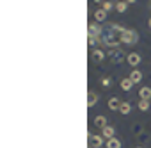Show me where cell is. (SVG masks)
Masks as SVG:
<instances>
[{"instance_id": "24", "label": "cell", "mask_w": 151, "mask_h": 148, "mask_svg": "<svg viewBox=\"0 0 151 148\" xmlns=\"http://www.w3.org/2000/svg\"><path fill=\"white\" fill-rule=\"evenodd\" d=\"M149 9H151V2H149Z\"/></svg>"}, {"instance_id": "5", "label": "cell", "mask_w": 151, "mask_h": 148, "mask_svg": "<svg viewBox=\"0 0 151 148\" xmlns=\"http://www.w3.org/2000/svg\"><path fill=\"white\" fill-rule=\"evenodd\" d=\"M101 32H103V27H100V25H96V23H91V25H89V36H91V38L101 39Z\"/></svg>"}, {"instance_id": "15", "label": "cell", "mask_w": 151, "mask_h": 148, "mask_svg": "<svg viewBox=\"0 0 151 148\" xmlns=\"http://www.w3.org/2000/svg\"><path fill=\"white\" fill-rule=\"evenodd\" d=\"M91 57H93V61H103V57H105V54H103L101 50H93V54H91Z\"/></svg>"}, {"instance_id": "6", "label": "cell", "mask_w": 151, "mask_h": 148, "mask_svg": "<svg viewBox=\"0 0 151 148\" xmlns=\"http://www.w3.org/2000/svg\"><path fill=\"white\" fill-rule=\"evenodd\" d=\"M96 102H98V93H94L93 89L87 93V107H93V105H96Z\"/></svg>"}, {"instance_id": "18", "label": "cell", "mask_w": 151, "mask_h": 148, "mask_svg": "<svg viewBox=\"0 0 151 148\" xmlns=\"http://www.w3.org/2000/svg\"><path fill=\"white\" fill-rule=\"evenodd\" d=\"M116 9H117L119 13H124V11L128 9V2H117V4H116Z\"/></svg>"}, {"instance_id": "17", "label": "cell", "mask_w": 151, "mask_h": 148, "mask_svg": "<svg viewBox=\"0 0 151 148\" xmlns=\"http://www.w3.org/2000/svg\"><path fill=\"white\" fill-rule=\"evenodd\" d=\"M107 148H121V141L119 139H109L107 141Z\"/></svg>"}, {"instance_id": "2", "label": "cell", "mask_w": 151, "mask_h": 148, "mask_svg": "<svg viewBox=\"0 0 151 148\" xmlns=\"http://www.w3.org/2000/svg\"><path fill=\"white\" fill-rule=\"evenodd\" d=\"M137 41H139L137 30H133V29H124V32H123V43L133 46V45H137Z\"/></svg>"}, {"instance_id": "1", "label": "cell", "mask_w": 151, "mask_h": 148, "mask_svg": "<svg viewBox=\"0 0 151 148\" xmlns=\"http://www.w3.org/2000/svg\"><path fill=\"white\" fill-rule=\"evenodd\" d=\"M123 32H124V27H121L119 23H107L101 32V43L110 50L119 48L117 45L123 43Z\"/></svg>"}, {"instance_id": "23", "label": "cell", "mask_w": 151, "mask_h": 148, "mask_svg": "<svg viewBox=\"0 0 151 148\" xmlns=\"http://www.w3.org/2000/svg\"><path fill=\"white\" fill-rule=\"evenodd\" d=\"M135 148H142V146H135Z\"/></svg>"}, {"instance_id": "8", "label": "cell", "mask_w": 151, "mask_h": 148, "mask_svg": "<svg viewBox=\"0 0 151 148\" xmlns=\"http://www.w3.org/2000/svg\"><path fill=\"white\" fill-rule=\"evenodd\" d=\"M128 62H130L132 66H137V64H140V55H139V54H135V52L128 54Z\"/></svg>"}, {"instance_id": "22", "label": "cell", "mask_w": 151, "mask_h": 148, "mask_svg": "<svg viewBox=\"0 0 151 148\" xmlns=\"http://www.w3.org/2000/svg\"><path fill=\"white\" fill-rule=\"evenodd\" d=\"M147 27H149V29H151V18H149V20H147Z\"/></svg>"}, {"instance_id": "13", "label": "cell", "mask_w": 151, "mask_h": 148, "mask_svg": "<svg viewBox=\"0 0 151 148\" xmlns=\"http://www.w3.org/2000/svg\"><path fill=\"white\" fill-rule=\"evenodd\" d=\"M132 86H133V82H132V79H130V77L121 81V89H124V91H130V89H132Z\"/></svg>"}, {"instance_id": "14", "label": "cell", "mask_w": 151, "mask_h": 148, "mask_svg": "<svg viewBox=\"0 0 151 148\" xmlns=\"http://www.w3.org/2000/svg\"><path fill=\"white\" fill-rule=\"evenodd\" d=\"M114 127H110V125H107L105 128H103V136L107 137V139H114Z\"/></svg>"}, {"instance_id": "20", "label": "cell", "mask_w": 151, "mask_h": 148, "mask_svg": "<svg viewBox=\"0 0 151 148\" xmlns=\"http://www.w3.org/2000/svg\"><path fill=\"white\" fill-rule=\"evenodd\" d=\"M112 7H114L112 2H101V9H103V11H110Z\"/></svg>"}, {"instance_id": "16", "label": "cell", "mask_w": 151, "mask_h": 148, "mask_svg": "<svg viewBox=\"0 0 151 148\" xmlns=\"http://www.w3.org/2000/svg\"><path fill=\"white\" fill-rule=\"evenodd\" d=\"M132 111V105L128 104V102H121V107H119V112L121 114H128Z\"/></svg>"}, {"instance_id": "19", "label": "cell", "mask_w": 151, "mask_h": 148, "mask_svg": "<svg viewBox=\"0 0 151 148\" xmlns=\"http://www.w3.org/2000/svg\"><path fill=\"white\" fill-rule=\"evenodd\" d=\"M139 109L140 111H147L149 109V100H140L139 102Z\"/></svg>"}, {"instance_id": "9", "label": "cell", "mask_w": 151, "mask_h": 148, "mask_svg": "<svg viewBox=\"0 0 151 148\" xmlns=\"http://www.w3.org/2000/svg\"><path fill=\"white\" fill-rule=\"evenodd\" d=\"M139 96H140V100H149L151 98V88H140Z\"/></svg>"}, {"instance_id": "3", "label": "cell", "mask_w": 151, "mask_h": 148, "mask_svg": "<svg viewBox=\"0 0 151 148\" xmlns=\"http://www.w3.org/2000/svg\"><path fill=\"white\" fill-rule=\"evenodd\" d=\"M109 57H110V61L114 64H121L123 61H128V57H126V54H124L123 48H112L109 52Z\"/></svg>"}, {"instance_id": "7", "label": "cell", "mask_w": 151, "mask_h": 148, "mask_svg": "<svg viewBox=\"0 0 151 148\" xmlns=\"http://www.w3.org/2000/svg\"><path fill=\"white\" fill-rule=\"evenodd\" d=\"M119 107H121V100H119L117 96H112V98L109 100V109H110V111H119Z\"/></svg>"}, {"instance_id": "10", "label": "cell", "mask_w": 151, "mask_h": 148, "mask_svg": "<svg viewBox=\"0 0 151 148\" xmlns=\"http://www.w3.org/2000/svg\"><path fill=\"white\" fill-rule=\"evenodd\" d=\"M94 125L100 127V128H105V127H107V118H105V116H96V118H94Z\"/></svg>"}, {"instance_id": "4", "label": "cell", "mask_w": 151, "mask_h": 148, "mask_svg": "<svg viewBox=\"0 0 151 148\" xmlns=\"http://www.w3.org/2000/svg\"><path fill=\"white\" fill-rule=\"evenodd\" d=\"M103 144V137L98 134H89V146L91 148H100Z\"/></svg>"}, {"instance_id": "21", "label": "cell", "mask_w": 151, "mask_h": 148, "mask_svg": "<svg viewBox=\"0 0 151 148\" xmlns=\"http://www.w3.org/2000/svg\"><path fill=\"white\" fill-rule=\"evenodd\" d=\"M101 84H103V86L107 88V86H110V84H112V79H109V77H105V79L101 81Z\"/></svg>"}, {"instance_id": "11", "label": "cell", "mask_w": 151, "mask_h": 148, "mask_svg": "<svg viewBox=\"0 0 151 148\" xmlns=\"http://www.w3.org/2000/svg\"><path fill=\"white\" fill-rule=\"evenodd\" d=\"M130 79H132V82L135 84V82H140V79H142V73L139 71V70H133L132 73H130Z\"/></svg>"}, {"instance_id": "12", "label": "cell", "mask_w": 151, "mask_h": 148, "mask_svg": "<svg viewBox=\"0 0 151 148\" xmlns=\"http://www.w3.org/2000/svg\"><path fill=\"white\" fill-rule=\"evenodd\" d=\"M105 18H107V11H103V9L94 11V20H96V22H103Z\"/></svg>"}]
</instances>
